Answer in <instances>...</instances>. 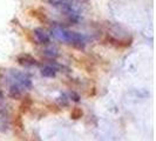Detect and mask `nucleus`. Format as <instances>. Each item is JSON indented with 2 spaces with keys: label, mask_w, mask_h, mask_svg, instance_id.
<instances>
[{
  "label": "nucleus",
  "mask_w": 156,
  "mask_h": 141,
  "mask_svg": "<svg viewBox=\"0 0 156 141\" xmlns=\"http://www.w3.org/2000/svg\"><path fill=\"white\" fill-rule=\"evenodd\" d=\"M82 115H83V112H82V109L80 108V107H74V108L72 109L70 118H72L73 120L80 119V118H82Z\"/></svg>",
  "instance_id": "obj_8"
},
{
  "label": "nucleus",
  "mask_w": 156,
  "mask_h": 141,
  "mask_svg": "<svg viewBox=\"0 0 156 141\" xmlns=\"http://www.w3.org/2000/svg\"><path fill=\"white\" fill-rule=\"evenodd\" d=\"M42 53H44L45 56H47V58H49V59H55L56 56L59 55L58 50H56V47H54V46H48V47H46L44 51H42Z\"/></svg>",
  "instance_id": "obj_6"
},
{
  "label": "nucleus",
  "mask_w": 156,
  "mask_h": 141,
  "mask_svg": "<svg viewBox=\"0 0 156 141\" xmlns=\"http://www.w3.org/2000/svg\"><path fill=\"white\" fill-rule=\"evenodd\" d=\"M55 73H56L55 68L49 65H46L41 68V75L45 76V78H54Z\"/></svg>",
  "instance_id": "obj_5"
},
{
  "label": "nucleus",
  "mask_w": 156,
  "mask_h": 141,
  "mask_svg": "<svg viewBox=\"0 0 156 141\" xmlns=\"http://www.w3.org/2000/svg\"><path fill=\"white\" fill-rule=\"evenodd\" d=\"M32 105H33L32 99L30 98V97H25V98L22 99L21 105L19 107V113L20 114H26L30 111V108H32Z\"/></svg>",
  "instance_id": "obj_4"
},
{
  "label": "nucleus",
  "mask_w": 156,
  "mask_h": 141,
  "mask_svg": "<svg viewBox=\"0 0 156 141\" xmlns=\"http://www.w3.org/2000/svg\"><path fill=\"white\" fill-rule=\"evenodd\" d=\"M10 97L11 98H14V99H19L21 98L22 95V88H20V87L18 86V85H15V84H13L11 86V88H10Z\"/></svg>",
  "instance_id": "obj_7"
},
{
  "label": "nucleus",
  "mask_w": 156,
  "mask_h": 141,
  "mask_svg": "<svg viewBox=\"0 0 156 141\" xmlns=\"http://www.w3.org/2000/svg\"><path fill=\"white\" fill-rule=\"evenodd\" d=\"M2 101H4V94H2V92L0 91V104H2Z\"/></svg>",
  "instance_id": "obj_10"
},
{
  "label": "nucleus",
  "mask_w": 156,
  "mask_h": 141,
  "mask_svg": "<svg viewBox=\"0 0 156 141\" xmlns=\"http://www.w3.org/2000/svg\"><path fill=\"white\" fill-rule=\"evenodd\" d=\"M34 35L36 38V40L40 43H49V35L48 33H46L44 30L41 28H36L34 30Z\"/></svg>",
  "instance_id": "obj_3"
},
{
  "label": "nucleus",
  "mask_w": 156,
  "mask_h": 141,
  "mask_svg": "<svg viewBox=\"0 0 156 141\" xmlns=\"http://www.w3.org/2000/svg\"><path fill=\"white\" fill-rule=\"evenodd\" d=\"M18 62L23 66H35L38 65L36 60L30 54H21L18 56Z\"/></svg>",
  "instance_id": "obj_2"
},
{
  "label": "nucleus",
  "mask_w": 156,
  "mask_h": 141,
  "mask_svg": "<svg viewBox=\"0 0 156 141\" xmlns=\"http://www.w3.org/2000/svg\"><path fill=\"white\" fill-rule=\"evenodd\" d=\"M70 98H74L73 99L74 101H79V100H80V97H79L76 93H74V92H72V93H70Z\"/></svg>",
  "instance_id": "obj_9"
},
{
  "label": "nucleus",
  "mask_w": 156,
  "mask_h": 141,
  "mask_svg": "<svg viewBox=\"0 0 156 141\" xmlns=\"http://www.w3.org/2000/svg\"><path fill=\"white\" fill-rule=\"evenodd\" d=\"M51 33H52V35L55 39L60 40V41H64V43H75V45H83V43H86V37L83 34L68 31V30L62 28L60 26L53 27Z\"/></svg>",
  "instance_id": "obj_1"
}]
</instances>
